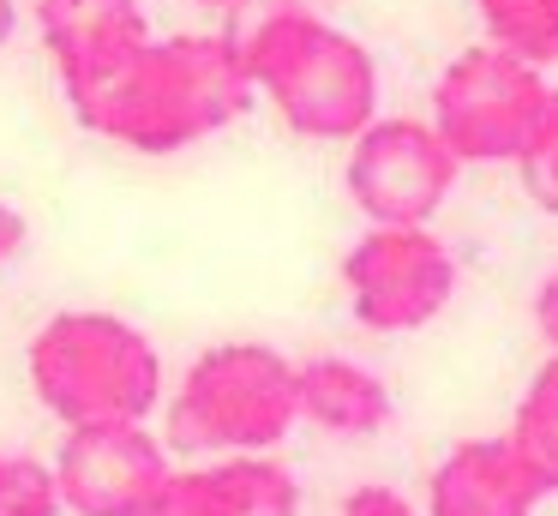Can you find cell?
Masks as SVG:
<instances>
[{
    "instance_id": "obj_1",
    "label": "cell",
    "mask_w": 558,
    "mask_h": 516,
    "mask_svg": "<svg viewBox=\"0 0 558 516\" xmlns=\"http://www.w3.org/2000/svg\"><path fill=\"white\" fill-rule=\"evenodd\" d=\"M229 43L301 139L354 144L378 120V60L306 0H241L229 12Z\"/></svg>"
},
{
    "instance_id": "obj_2",
    "label": "cell",
    "mask_w": 558,
    "mask_h": 516,
    "mask_svg": "<svg viewBox=\"0 0 558 516\" xmlns=\"http://www.w3.org/2000/svg\"><path fill=\"white\" fill-rule=\"evenodd\" d=\"M258 84L229 31L217 36H162L126 67V79L90 108L78 127L114 139L138 156H174L222 132L253 108Z\"/></svg>"
},
{
    "instance_id": "obj_3",
    "label": "cell",
    "mask_w": 558,
    "mask_h": 516,
    "mask_svg": "<svg viewBox=\"0 0 558 516\" xmlns=\"http://www.w3.org/2000/svg\"><path fill=\"white\" fill-rule=\"evenodd\" d=\"M31 391L61 420L78 427H145L162 396V355L138 324L114 312H54L31 336Z\"/></svg>"
},
{
    "instance_id": "obj_4",
    "label": "cell",
    "mask_w": 558,
    "mask_h": 516,
    "mask_svg": "<svg viewBox=\"0 0 558 516\" xmlns=\"http://www.w3.org/2000/svg\"><path fill=\"white\" fill-rule=\"evenodd\" d=\"M301 420V367L270 343H217L169 403V444L186 456H270Z\"/></svg>"
},
{
    "instance_id": "obj_5",
    "label": "cell",
    "mask_w": 558,
    "mask_h": 516,
    "mask_svg": "<svg viewBox=\"0 0 558 516\" xmlns=\"http://www.w3.org/2000/svg\"><path fill=\"white\" fill-rule=\"evenodd\" d=\"M558 84H546L541 67L505 55L493 43H474L438 72L433 84V127L450 151L469 163H522L534 132L553 115Z\"/></svg>"
},
{
    "instance_id": "obj_6",
    "label": "cell",
    "mask_w": 558,
    "mask_h": 516,
    "mask_svg": "<svg viewBox=\"0 0 558 516\" xmlns=\"http://www.w3.org/2000/svg\"><path fill=\"white\" fill-rule=\"evenodd\" d=\"M457 175L462 156L438 139L433 120L414 115H378L342 163V187L373 228H426L450 199Z\"/></svg>"
},
{
    "instance_id": "obj_7",
    "label": "cell",
    "mask_w": 558,
    "mask_h": 516,
    "mask_svg": "<svg viewBox=\"0 0 558 516\" xmlns=\"http://www.w3.org/2000/svg\"><path fill=\"white\" fill-rule=\"evenodd\" d=\"M342 288L366 331H426L457 295V259L433 228H366L342 252Z\"/></svg>"
},
{
    "instance_id": "obj_8",
    "label": "cell",
    "mask_w": 558,
    "mask_h": 516,
    "mask_svg": "<svg viewBox=\"0 0 558 516\" xmlns=\"http://www.w3.org/2000/svg\"><path fill=\"white\" fill-rule=\"evenodd\" d=\"M37 24L66 103H73V120H85L126 79V67L157 43L138 0H43Z\"/></svg>"
},
{
    "instance_id": "obj_9",
    "label": "cell",
    "mask_w": 558,
    "mask_h": 516,
    "mask_svg": "<svg viewBox=\"0 0 558 516\" xmlns=\"http://www.w3.org/2000/svg\"><path fill=\"white\" fill-rule=\"evenodd\" d=\"M54 480L78 516H145L169 487V456L145 427H78L54 451Z\"/></svg>"
},
{
    "instance_id": "obj_10",
    "label": "cell",
    "mask_w": 558,
    "mask_h": 516,
    "mask_svg": "<svg viewBox=\"0 0 558 516\" xmlns=\"http://www.w3.org/2000/svg\"><path fill=\"white\" fill-rule=\"evenodd\" d=\"M546 499L541 475L510 439H462L426 480V516H534Z\"/></svg>"
},
{
    "instance_id": "obj_11",
    "label": "cell",
    "mask_w": 558,
    "mask_h": 516,
    "mask_svg": "<svg viewBox=\"0 0 558 516\" xmlns=\"http://www.w3.org/2000/svg\"><path fill=\"white\" fill-rule=\"evenodd\" d=\"M145 516H301V480L270 456H222L169 475Z\"/></svg>"
},
{
    "instance_id": "obj_12",
    "label": "cell",
    "mask_w": 558,
    "mask_h": 516,
    "mask_svg": "<svg viewBox=\"0 0 558 516\" xmlns=\"http://www.w3.org/2000/svg\"><path fill=\"white\" fill-rule=\"evenodd\" d=\"M301 420L342 439H373L390 427V391L373 367L349 355H313L301 360Z\"/></svg>"
},
{
    "instance_id": "obj_13",
    "label": "cell",
    "mask_w": 558,
    "mask_h": 516,
    "mask_svg": "<svg viewBox=\"0 0 558 516\" xmlns=\"http://www.w3.org/2000/svg\"><path fill=\"white\" fill-rule=\"evenodd\" d=\"M505 439L517 444L522 463L541 475L546 499H558V355H546L541 372L529 379V391H522Z\"/></svg>"
},
{
    "instance_id": "obj_14",
    "label": "cell",
    "mask_w": 558,
    "mask_h": 516,
    "mask_svg": "<svg viewBox=\"0 0 558 516\" xmlns=\"http://www.w3.org/2000/svg\"><path fill=\"white\" fill-rule=\"evenodd\" d=\"M486 43L529 67H558V0H474Z\"/></svg>"
},
{
    "instance_id": "obj_15",
    "label": "cell",
    "mask_w": 558,
    "mask_h": 516,
    "mask_svg": "<svg viewBox=\"0 0 558 516\" xmlns=\"http://www.w3.org/2000/svg\"><path fill=\"white\" fill-rule=\"evenodd\" d=\"M61 480L25 451H0V516H61Z\"/></svg>"
},
{
    "instance_id": "obj_16",
    "label": "cell",
    "mask_w": 558,
    "mask_h": 516,
    "mask_svg": "<svg viewBox=\"0 0 558 516\" xmlns=\"http://www.w3.org/2000/svg\"><path fill=\"white\" fill-rule=\"evenodd\" d=\"M517 180H522V192H529L534 211L558 216V96H553V115H546V127L534 132V144L522 151Z\"/></svg>"
},
{
    "instance_id": "obj_17",
    "label": "cell",
    "mask_w": 558,
    "mask_h": 516,
    "mask_svg": "<svg viewBox=\"0 0 558 516\" xmlns=\"http://www.w3.org/2000/svg\"><path fill=\"white\" fill-rule=\"evenodd\" d=\"M342 516H421L409 499H402L397 487H378V480H366V487H354L349 499H342Z\"/></svg>"
},
{
    "instance_id": "obj_18",
    "label": "cell",
    "mask_w": 558,
    "mask_h": 516,
    "mask_svg": "<svg viewBox=\"0 0 558 516\" xmlns=\"http://www.w3.org/2000/svg\"><path fill=\"white\" fill-rule=\"evenodd\" d=\"M534 331H541L546 348L558 355V271H546L541 288H534Z\"/></svg>"
},
{
    "instance_id": "obj_19",
    "label": "cell",
    "mask_w": 558,
    "mask_h": 516,
    "mask_svg": "<svg viewBox=\"0 0 558 516\" xmlns=\"http://www.w3.org/2000/svg\"><path fill=\"white\" fill-rule=\"evenodd\" d=\"M19 247H25V216H19L13 204H0V264L13 259Z\"/></svg>"
},
{
    "instance_id": "obj_20",
    "label": "cell",
    "mask_w": 558,
    "mask_h": 516,
    "mask_svg": "<svg viewBox=\"0 0 558 516\" xmlns=\"http://www.w3.org/2000/svg\"><path fill=\"white\" fill-rule=\"evenodd\" d=\"M13 24H19V12H13V0H0V43L13 36Z\"/></svg>"
},
{
    "instance_id": "obj_21",
    "label": "cell",
    "mask_w": 558,
    "mask_h": 516,
    "mask_svg": "<svg viewBox=\"0 0 558 516\" xmlns=\"http://www.w3.org/2000/svg\"><path fill=\"white\" fill-rule=\"evenodd\" d=\"M205 7H217V12H234V7H241V0H205Z\"/></svg>"
}]
</instances>
